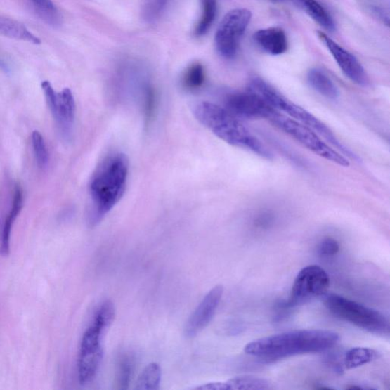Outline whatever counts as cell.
Returning <instances> with one entry per match:
<instances>
[{"label":"cell","instance_id":"1","mask_svg":"<svg viewBox=\"0 0 390 390\" xmlns=\"http://www.w3.org/2000/svg\"><path fill=\"white\" fill-rule=\"evenodd\" d=\"M129 174V160L122 152L105 157L95 169L89 185V223L102 221L123 197Z\"/></svg>","mask_w":390,"mask_h":390},{"label":"cell","instance_id":"2","mask_svg":"<svg viewBox=\"0 0 390 390\" xmlns=\"http://www.w3.org/2000/svg\"><path fill=\"white\" fill-rule=\"evenodd\" d=\"M339 334L329 330H294L252 341L245 346L247 355L275 360L304 353H318L334 347Z\"/></svg>","mask_w":390,"mask_h":390},{"label":"cell","instance_id":"3","mask_svg":"<svg viewBox=\"0 0 390 390\" xmlns=\"http://www.w3.org/2000/svg\"><path fill=\"white\" fill-rule=\"evenodd\" d=\"M196 119L226 143L247 150L261 157L270 160L272 154L240 122L223 106L200 102L193 107Z\"/></svg>","mask_w":390,"mask_h":390},{"label":"cell","instance_id":"4","mask_svg":"<svg viewBox=\"0 0 390 390\" xmlns=\"http://www.w3.org/2000/svg\"><path fill=\"white\" fill-rule=\"evenodd\" d=\"M250 92L261 97L271 107L280 112L287 114V116L300 122L318 134L331 146L351 158H357L355 154L339 141L337 136L319 119H317L305 108L290 101L288 98L280 94L278 90L271 86L265 80L260 78L252 79L248 85Z\"/></svg>","mask_w":390,"mask_h":390},{"label":"cell","instance_id":"5","mask_svg":"<svg viewBox=\"0 0 390 390\" xmlns=\"http://www.w3.org/2000/svg\"><path fill=\"white\" fill-rule=\"evenodd\" d=\"M323 303L337 318L370 333L389 337V321L384 313L334 294H325Z\"/></svg>","mask_w":390,"mask_h":390},{"label":"cell","instance_id":"6","mask_svg":"<svg viewBox=\"0 0 390 390\" xmlns=\"http://www.w3.org/2000/svg\"><path fill=\"white\" fill-rule=\"evenodd\" d=\"M269 122L290 136L316 155L337 164L348 167L349 161L342 153L328 145L320 136L307 126L288 116L275 110L268 117Z\"/></svg>","mask_w":390,"mask_h":390},{"label":"cell","instance_id":"7","mask_svg":"<svg viewBox=\"0 0 390 390\" xmlns=\"http://www.w3.org/2000/svg\"><path fill=\"white\" fill-rule=\"evenodd\" d=\"M105 325L93 320L82 339L78 360V378L81 385H86L94 379L103 356L102 338Z\"/></svg>","mask_w":390,"mask_h":390},{"label":"cell","instance_id":"8","mask_svg":"<svg viewBox=\"0 0 390 390\" xmlns=\"http://www.w3.org/2000/svg\"><path fill=\"white\" fill-rule=\"evenodd\" d=\"M330 285V278L319 266L304 268L297 274L288 300L280 307L289 309L310 302L316 297L324 296Z\"/></svg>","mask_w":390,"mask_h":390},{"label":"cell","instance_id":"9","mask_svg":"<svg viewBox=\"0 0 390 390\" xmlns=\"http://www.w3.org/2000/svg\"><path fill=\"white\" fill-rule=\"evenodd\" d=\"M252 19L247 8H235L221 20L215 34V47L220 56L231 59L238 53L240 42Z\"/></svg>","mask_w":390,"mask_h":390},{"label":"cell","instance_id":"10","mask_svg":"<svg viewBox=\"0 0 390 390\" xmlns=\"http://www.w3.org/2000/svg\"><path fill=\"white\" fill-rule=\"evenodd\" d=\"M41 88L62 137L69 141L72 138L75 121L76 103L74 95L68 88L57 93L47 80L42 82Z\"/></svg>","mask_w":390,"mask_h":390},{"label":"cell","instance_id":"11","mask_svg":"<svg viewBox=\"0 0 390 390\" xmlns=\"http://www.w3.org/2000/svg\"><path fill=\"white\" fill-rule=\"evenodd\" d=\"M226 110L238 119H268L275 110L255 93L247 90L244 93H233L224 98Z\"/></svg>","mask_w":390,"mask_h":390},{"label":"cell","instance_id":"12","mask_svg":"<svg viewBox=\"0 0 390 390\" xmlns=\"http://www.w3.org/2000/svg\"><path fill=\"white\" fill-rule=\"evenodd\" d=\"M223 294V287L216 285L203 298L188 320L185 333L188 338H194L212 322Z\"/></svg>","mask_w":390,"mask_h":390},{"label":"cell","instance_id":"13","mask_svg":"<svg viewBox=\"0 0 390 390\" xmlns=\"http://www.w3.org/2000/svg\"><path fill=\"white\" fill-rule=\"evenodd\" d=\"M318 36L325 46L331 53L343 74L353 83L359 86H366L368 84L366 71L358 60L352 53L334 41L325 33L319 32Z\"/></svg>","mask_w":390,"mask_h":390},{"label":"cell","instance_id":"14","mask_svg":"<svg viewBox=\"0 0 390 390\" xmlns=\"http://www.w3.org/2000/svg\"><path fill=\"white\" fill-rule=\"evenodd\" d=\"M253 41L260 49L271 56H280L287 51L288 47L286 34L278 27L257 31L253 35Z\"/></svg>","mask_w":390,"mask_h":390},{"label":"cell","instance_id":"15","mask_svg":"<svg viewBox=\"0 0 390 390\" xmlns=\"http://www.w3.org/2000/svg\"><path fill=\"white\" fill-rule=\"evenodd\" d=\"M23 206V194L21 188L16 186L11 209L6 217L0 230V255L7 256L11 251V237L13 223Z\"/></svg>","mask_w":390,"mask_h":390},{"label":"cell","instance_id":"16","mask_svg":"<svg viewBox=\"0 0 390 390\" xmlns=\"http://www.w3.org/2000/svg\"><path fill=\"white\" fill-rule=\"evenodd\" d=\"M308 83L321 96L335 100L339 96V91L331 78L320 69H312L308 72Z\"/></svg>","mask_w":390,"mask_h":390},{"label":"cell","instance_id":"17","mask_svg":"<svg viewBox=\"0 0 390 390\" xmlns=\"http://www.w3.org/2000/svg\"><path fill=\"white\" fill-rule=\"evenodd\" d=\"M0 34L5 37L40 44L41 41L26 27L14 20L0 16Z\"/></svg>","mask_w":390,"mask_h":390},{"label":"cell","instance_id":"18","mask_svg":"<svg viewBox=\"0 0 390 390\" xmlns=\"http://www.w3.org/2000/svg\"><path fill=\"white\" fill-rule=\"evenodd\" d=\"M379 356V352L375 349L363 347L353 348L344 355L343 365L348 370L357 368L375 360Z\"/></svg>","mask_w":390,"mask_h":390},{"label":"cell","instance_id":"19","mask_svg":"<svg viewBox=\"0 0 390 390\" xmlns=\"http://www.w3.org/2000/svg\"><path fill=\"white\" fill-rule=\"evenodd\" d=\"M306 13L325 30L333 32L335 25L332 18L317 0H299Z\"/></svg>","mask_w":390,"mask_h":390},{"label":"cell","instance_id":"20","mask_svg":"<svg viewBox=\"0 0 390 390\" xmlns=\"http://www.w3.org/2000/svg\"><path fill=\"white\" fill-rule=\"evenodd\" d=\"M162 379V369L157 363H150L143 370L135 384L136 390H159Z\"/></svg>","mask_w":390,"mask_h":390},{"label":"cell","instance_id":"21","mask_svg":"<svg viewBox=\"0 0 390 390\" xmlns=\"http://www.w3.org/2000/svg\"><path fill=\"white\" fill-rule=\"evenodd\" d=\"M134 368V360L129 353H124L117 360L116 380L117 388L119 389H128L131 383L133 371Z\"/></svg>","mask_w":390,"mask_h":390},{"label":"cell","instance_id":"22","mask_svg":"<svg viewBox=\"0 0 390 390\" xmlns=\"http://www.w3.org/2000/svg\"><path fill=\"white\" fill-rule=\"evenodd\" d=\"M229 389L265 390L272 389L269 381L254 376H240L226 381Z\"/></svg>","mask_w":390,"mask_h":390},{"label":"cell","instance_id":"23","mask_svg":"<svg viewBox=\"0 0 390 390\" xmlns=\"http://www.w3.org/2000/svg\"><path fill=\"white\" fill-rule=\"evenodd\" d=\"M202 13L195 30L196 36H203L212 26L217 12L216 0H202Z\"/></svg>","mask_w":390,"mask_h":390},{"label":"cell","instance_id":"24","mask_svg":"<svg viewBox=\"0 0 390 390\" xmlns=\"http://www.w3.org/2000/svg\"><path fill=\"white\" fill-rule=\"evenodd\" d=\"M142 91V104L144 121L146 126L152 122L157 112V98L155 89L148 84L143 86Z\"/></svg>","mask_w":390,"mask_h":390},{"label":"cell","instance_id":"25","mask_svg":"<svg viewBox=\"0 0 390 390\" xmlns=\"http://www.w3.org/2000/svg\"><path fill=\"white\" fill-rule=\"evenodd\" d=\"M205 81V72L201 63L190 65L183 77V86L189 91L197 90L202 87Z\"/></svg>","mask_w":390,"mask_h":390},{"label":"cell","instance_id":"26","mask_svg":"<svg viewBox=\"0 0 390 390\" xmlns=\"http://www.w3.org/2000/svg\"><path fill=\"white\" fill-rule=\"evenodd\" d=\"M30 1L35 11L45 22L51 25H56L59 22V13L52 0H30Z\"/></svg>","mask_w":390,"mask_h":390},{"label":"cell","instance_id":"27","mask_svg":"<svg viewBox=\"0 0 390 390\" xmlns=\"http://www.w3.org/2000/svg\"><path fill=\"white\" fill-rule=\"evenodd\" d=\"M32 141L36 162L40 169H44L48 164L49 154L43 136L39 131H34L32 135Z\"/></svg>","mask_w":390,"mask_h":390},{"label":"cell","instance_id":"28","mask_svg":"<svg viewBox=\"0 0 390 390\" xmlns=\"http://www.w3.org/2000/svg\"><path fill=\"white\" fill-rule=\"evenodd\" d=\"M167 2L168 0H146L143 8L145 20L150 22L157 20L164 11Z\"/></svg>","mask_w":390,"mask_h":390},{"label":"cell","instance_id":"29","mask_svg":"<svg viewBox=\"0 0 390 390\" xmlns=\"http://www.w3.org/2000/svg\"><path fill=\"white\" fill-rule=\"evenodd\" d=\"M339 249V243L331 238L323 239L318 248L320 255L323 256H334L337 255Z\"/></svg>","mask_w":390,"mask_h":390},{"label":"cell","instance_id":"30","mask_svg":"<svg viewBox=\"0 0 390 390\" xmlns=\"http://www.w3.org/2000/svg\"><path fill=\"white\" fill-rule=\"evenodd\" d=\"M0 68H2V69H4L6 71L8 70L7 66L5 65V63L2 60H0Z\"/></svg>","mask_w":390,"mask_h":390}]
</instances>
